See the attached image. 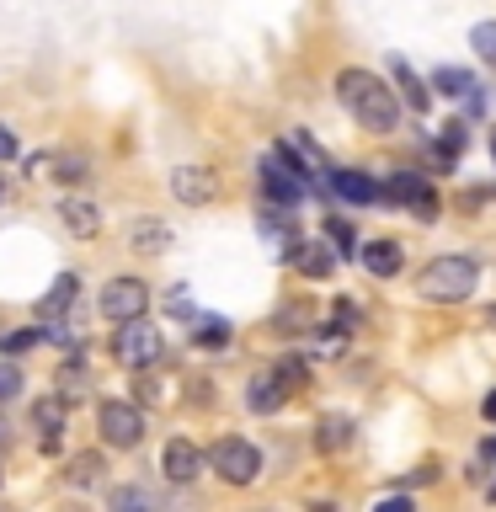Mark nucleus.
I'll return each mask as SVG.
<instances>
[{
    "label": "nucleus",
    "instance_id": "1",
    "mask_svg": "<svg viewBox=\"0 0 496 512\" xmlns=\"http://www.w3.org/2000/svg\"><path fill=\"white\" fill-rule=\"evenodd\" d=\"M336 102L374 134H395L400 128V96L395 86H384L374 70H342L336 75Z\"/></svg>",
    "mask_w": 496,
    "mask_h": 512
},
{
    "label": "nucleus",
    "instance_id": "2",
    "mask_svg": "<svg viewBox=\"0 0 496 512\" xmlns=\"http://www.w3.org/2000/svg\"><path fill=\"white\" fill-rule=\"evenodd\" d=\"M480 283V262L470 251H448V256H432L422 267V278H416V294L432 299V304H459L470 299Z\"/></svg>",
    "mask_w": 496,
    "mask_h": 512
},
{
    "label": "nucleus",
    "instance_id": "3",
    "mask_svg": "<svg viewBox=\"0 0 496 512\" xmlns=\"http://www.w3.org/2000/svg\"><path fill=\"white\" fill-rule=\"evenodd\" d=\"M203 464L224 480V486H251V480L262 475V448L246 443V438H219L203 454Z\"/></svg>",
    "mask_w": 496,
    "mask_h": 512
},
{
    "label": "nucleus",
    "instance_id": "4",
    "mask_svg": "<svg viewBox=\"0 0 496 512\" xmlns=\"http://www.w3.org/2000/svg\"><path fill=\"white\" fill-rule=\"evenodd\" d=\"M160 352H166V342H160L155 326H144L139 320H128V326H118V342H112V358H118L123 368H134V374H144V368L160 363Z\"/></svg>",
    "mask_w": 496,
    "mask_h": 512
},
{
    "label": "nucleus",
    "instance_id": "5",
    "mask_svg": "<svg viewBox=\"0 0 496 512\" xmlns=\"http://www.w3.org/2000/svg\"><path fill=\"white\" fill-rule=\"evenodd\" d=\"M96 432H102L107 448H134L144 443V411L134 400H102L96 406Z\"/></svg>",
    "mask_w": 496,
    "mask_h": 512
},
{
    "label": "nucleus",
    "instance_id": "6",
    "mask_svg": "<svg viewBox=\"0 0 496 512\" xmlns=\"http://www.w3.org/2000/svg\"><path fill=\"white\" fill-rule=\"evenodd\" d=\"M144 304H150V288H144V278H107V283H102V299H96V310H102V320H112V326H128V320L144 315Z\"/></svg>",
    "mask_w": 496,
    "mask_h": 512
},
{
    "label": "nucleus",
    "instance_id": "7",
    "mask_svg": "<svg viewBox=\"0 0 496 512\" xmlns=\"http://www.w3.org/2000/svg\"><path fill=\"white\" fill-rule=\"evenodd\" d=\"M384 198L406 203L422 224L438 219V192H432V182H427L422 171H395V176H390V187H384Z\"/></svg>",
    "mask_w": 496,
    "mask_h": 512
},
{
    "label": "nucleus",
    "instance_id": "8",
    "mask_svg": "<svg viewBox=\"0 0 496 512\" xmlns=\"http://www.w3.org/2000/svg\"><path fill=\"white\" fill-rule=\"evenodd\" d=\"M171 198L187 203V208L214 203V198H219V176L208 171V166H176V171H171Z\"/></svg>",
    "mask_w": 496,
    "mask_h": 512
},
{
    "label": "nucleus",
    "instance_id": "9",
    "mask_svg": "<svg viewBox=\"0 0 496 512\" xmlns=\"http://www.w3.org/2000/svg\"><path fill=\"white\" fill-rule=\"evenodd\" d=\"M160 470H166V480H176V486H187V480L203 475V448L192 438H171L166 454H160Z\"/></svg>",
    "mask_w": 496,
    "mask_h": 512
},
{
    "label": "nucleus",
    "instance_id": "10",
    "mask_svg": "<svg viewBox=\"0 0 496 512\" xmlns=\"http://www.w3.org/2000/svg\"><path fill=\"white\" fill-rule=\"evenodd\" d=\"M331 176V192H336V198H347V203H379L384 198V187L374 182V176H368V171H352V166H331L326 171Z\"/></svg>",
    "mask_w": 496,
    "mask_h": 512
},
{
    "label": "nucleus",
    "instance_id": "11",
    "mask_svg": "<svg viewBox=\"0 0 496 512\" xmlns=\"http://www.w3.org/2000/svg\"><path fill=\"white\" fill-rule=\"evenodd\" d=\"M288 262H294L304 278H331L342 256H331V246H320V240H294V246H288Z\"/></svg>",
    "mask_w": 496,
    "mask_h": 512
},
{
    "label": "nucleus",
    "instance_id": "12",
    "mask_svg": "<svg viewBox=\"0 0 496 512\" xmlns=\"http://www.w3.org/2000/svg\"><path fill=\"white\" fill-rule=\"evenodd\" d=\"M59 219H64V230L80 235V240H91L96 230H102V208H96L91 198H64L59 203Z\"/></svg>",
    "mask_w": 496,
    "mask_h": 512
},
{
    "label": "nucleus",
    "instance_id": "13",
    "mask_svg": "<svg viewBox=\"0 0 496 512\" xmlns=\"http://www.w3.org/2000/svg\"><path fill=\"white\" fill-rule=\"evenodd\" d=\"M358 256H363V267L374 272V278H395V272L406 267V251H400V240H368Z\"/></svg>",
    "mask_w": 496,
    "mask_h": 512
},
{
    "label": "nucleus",
    "instance_id": "14",
    "mask_svg": "<svg viewBox=\"0 0 496 512\" xmlns=\"http://www.w3.org/2000/svg\"><path fill=\"white\" fill-rule=\"evenodd\" d=\"M288 400V390H283V379L278 374H256L251 384H246V406L256 411V416H272Z\"/></svg>",
    "mask_w": 496,
    "mask_h": 512
},
{
    "label": "nucleus",
    "instance_id": "15",
    "mask_svg": "<svg viewBox=\"0 0 496 512\" xmlns=\"http://www.w3.org/2000/svg\"><path fill=\"white\" fill-rule=\"evenodd\" d=\"M64 416H70V406H64L59 395H48V400H38V406H32V422L43 427V454H54V448H59Z\"/></svg>",
    "mask_w": 496,
    "mask_h": 512
},
{
    "label": "nucleus",
    "instance_id": "16",
    "mask_svg": "<svg viewBox=\"0 0 496 512\" xmlns=\"http://www.w3.org/2000/svg\"><path fill=\"white\" fill-rule=\"evenodd\" d=\"M352 443V422L347 416H320L315 422V448L320 454H336V448H347Z\"/></svg>",
    "mask_w": 496,
    "mask_h": 512
},
{
    "label": "nucleus",
    "instance_id": "17",
    "mask_svg": "<svg viewBox=\"0 0 496 512\" xmlns=\"http://www.w3.org/2000/svg\"><path fill=\"white\" fill-rule=\"evenodd\" d=\"M107 512H155V491L150 486H118L107 496Z\"/></svg>",
    "mask_w": 496,
    "mask_h": 512
},
{
    "label": "nucleus",
    "instance_id": "18",
    "mask_svg": "<svg viewBox=\"0 0 496 512\" xmlns=\"http://www.w3.org/2000/svg\"><path fill=\"white\" fill-rule=\"evenodd\" d=\"M432 86H438L443 96H475V75L454 70V64H443V70H432Z\"/></svg>",
    "mask_w": 496,
    "mask_h": 512
},
{
    "label": "nucleus",
    "instance_id": "19",
    "mask_svg": "<svg viewBox=\"0 0 496 512\" xmlns=\"http://www.w3.org/2000/svg\"><path fill=\"white\" fill-rule=\"evenodd\" d=\"M192 347H203V352L230 347V320H198V331H192Z\"/></svg>",
    "mask_w": 496,
    "mask_h": 512
},
{
    "label": "nucleus",
    "instance_id": "20",
    "mask_svg": "<svg viewBox=\"0 0 496 512\" xmlns=\"http://www.w3.org/2000/svg\"><path fill=\"white\" fill-rule=\"evenodd\" d=\"M70 299H75V278L64 272V278H59V283L38 299V315H64V310H70Z\"/></svg>",
    "mask_w": 496,
    "mask_h": 512
},
{
    "label": "nucleus",
    "instance_id": "21",
    "mask_svg": "<svg viewBox=\"0 0 496 512\" xmlns=\"http://www.w3.org/2000/svg\"><path fill=\"white\" fill-rule=\"evenodd\" d=\"M395 80H400V96H406V102H411L416 112H427V102H432V91H427L422 80H416V75L406 70V59H395Z\"/></svg>",
    "mask_w": 496,
    "mask_h": 512
},
{
    "label": "nucleus",
    "instance_id": "22",
    "mask_svg": "<svg viewBox=\"0 0 496 512\" xmlns=\"http://www.w3.org/2000/svg\"><path fill=\"white\" fill-rule=\"evenodd\" d=\"M470 48L496 70V16H491V22H475V27H470Z\"/></svg>",
    "mask_w": 496,
    "mask_h": 512
},
{
    "label": "nucleus",
    "instance_id": "23",
    "mask_svg": "<svg viewBox=\"0 0 496 512\" xmlns=\"http://www.w3.org/2000/svg\"><path fill=\"white\" fill-rule=\"evenodd\" d=\"M272 374L283 379V390L294 395V390H304V379H310V368H304V358H283V363H272Z\"/></svg>",
    "mask_w": 496,
    "mask_h": 512
},
{
    "label": "nucleus",
    "instance_id": "24",
    "mask_svg": "<svg viewBox=\"0 0 496 512\" xmlns=\"http://www.w3.org/2000/svg\"><path fill=\"white\" fill-rule=\"evenodd\" d=\"M70 486H91L96 475H102V454H80V459H70Z\"/></svg>",
    "mask_w": 496,
    "mask_h": 512
},
{
    "label": "nucleus",
    "instance_id": "25",
    "mask_svg": "<svg viewBox=\"0 0 496 512\" xmlns=\"http://www.w3.org/2000/svg\"><path fill=\"white\" fill-rule=\"evenodd\" d=\"M22 395V368H16V358L0 363V400H16Z\"/></svg>",
    "mask_w": 496,
    "mask_h": 512
},
{
    "label": "nucleus",
    "instance_id": "26",
    "mask_svg": "<svg viewBox=\"0 0 496 512\" xmlns=\"http://www.w3.org/2000/svg\"><path fill=\"white\" fill-rule=\"evenodd\" d=\"M54 176L59 182H80L86 176V155H54Z\"/></svg>",
    "mask_w": 496,
    "mask_h": 512
},
{
    "label": "nucleus",
    "instance_id": "27",
    "mask_svg": "<svg viewBox=\"0 0 496 512\" xmlns=\"http://www.w3.org/2000/svg\"><path fill=\"white\" fill-rule=\"evenodd\" d=\"M38 342H43V331H11V336H0V347H6V358H16V352L38 347Z\"/></svg>",
    "mask_w": 496,
    "mask_h": 512
},
{
    "label": "nucleus",
    "instance_id": "28",
    "mask_svg": "<svg viewBox=\"0 0 496 512\" xmlns=\"http://www.w3.org/2000/svg\"><path fill=\"white\" fill-rule=\"evenodd\" d=\"M166 310H171L176 320H192V315H198V304H192V294H187V288H171V299H166Z\"/></svg>",
    "mask_w": 496,
    "mask_h": 512
},
{
    "label": "nucleus",
    "instance_id": "29",
    "mask_svg": "<svg viewBox=\"0 0 496 512\" xmlns=\"http://www.w3.org/2000/svg\"><path fill=\"white\" fill-rule=\"evenodd\" d=\"M134 246H166V230H160V224H134Z\"/></svg>",
    "mask_w": 496,
    "mask_h": 512
},
{
    "label": "nucleus",
    "instance_id": "30",
    "mask_svg": "<svg viewBox=\"0 0 496 512\" xmlns=\"http://www.w3.org/2000/svg\"><path fill=\"white\" fill-rule=\"evenodd\" d=\"M326 240H331L336 251H352V230H347V219H331V224H326Z\"/></svg>",
    "mask_w": 496,
    "mask_h": 512
},
{
    "label": "nucleus",
    "instance_id": "31",
    "mask_svg": "<svg viewBox=\"0 0 496 512\" xmlns=\"http://www.w3.org/2000/svg\"><path fill=\"white\" fill-rule=\"evenodd\" d=\"M480 464H491V480H486V502H496V438L480 448Z\"/></svg>",
    "mask_w": 496,
    "mask_h": 512
},
{
    "label": "nucleus",
    "instance_id": "32",
    "mask_svg": "<svg viewBox=\"0 0 496 512\" xmlns=\"http://www.w3.org/2000/svg\"><path fill=\"white\" fill-rule=\"evenodd\" d=\"M374 512H416V507L406 502V496H384V502H379Z\"/></svg>",
    "mask_w": 496,
    "mask_h": 512
},
{
    "label": "nucleus",
    "instance_id": "33",
    "mask_svg": "<svg viewBox=\"0 0 496 512\" xmlns=\"http://www.w3.org/2000/svg\"><path fill=\"white\" fill-rule=\"evenodd\" d=\"M0 160H16V134L11 128H0Z\"/></svg>",
    "mask_w": 496,
    "mask_h": 512
},
{
    "label": "nucleus",
    "instance_id": "34",
    "mask_svg": "<svg viewBox=\"0 0 496 512\" xmlns=\"http://www.w3.org/2000/svg\"><path fill=\"white\" fill-rule=\"evenodd\" d=\"M480 416H486V422H496V390H491L486 400H480Z\"/></svg>",
    "mask_w": 496,
    "mask_h": 512
},
{
    "label": "nucleus",
    "instance_id": "35",
    "mask_svg": "<svg viewBox=\"0 0 496 512\" xmlns=\"http://www.w3.org/2000/svg\"><path fill=\"white\" fill-rule=\"evenodd\" d=\"M491 155H496V128H491Z\"/></svg>",
    "mask_w": 496,
    "mask_h": 512
}]
</instances>
